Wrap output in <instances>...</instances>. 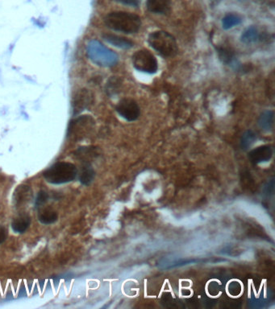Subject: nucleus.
<instances>
[{
  "instance_id": "1",
  "label": "nucleus",
  "mask_w": 275,
  "mask_h": 309,
  "mask_svg": "<svg viewBox=\"0 0 275 309\" xmlns=\"http://www.w3.org/2000/svg\"><path fill=\"white\" fill-rule=\"evenodd\" d=\"M105 25L108 29L124 33H136L141 26V20L135 14L125 11H114L109 13L104 19Z\"/></svg>"
},
{
  "instance_id": "2",
  "label": "nucleus",
  "mask_w": 275,
  "mask_h": 309,
  "mask_svg": "<svg viewBox=\"0 0 275 309\" xmlns=\"http://www.w3.org/2000/svg\"><path fill=\"white\" fill-rule=\"evenodd\" d=\"M78 175V168L69 162H58L43 172V177L48 183L62 185L74 181Z\"/></svg>"
},
{
  "instance_id": "3",
  "label": "nucleus",
  "mask_w": 275,
  "mask_h": 309,
  "mask_svg": "<svg viewBox=\"0 0 275 309\" xmlns=\"http://www.w3.org/2000/svg\"><path fill=\"white\" fill-rule=\"evenodd\" d=\"M87 54L91 62L99 66H115L119 62V57L115 52L96 40H91L87 44Z\"/></svg>"
},
{
  "instance_id": "4",
  "label": "nucleus",
  "mask_w": 275,
  "mask_h": 309,
  "mask_svg": "<svg viewBox=\"0 0 275 309\" xmlns=\"http://www.w3.org/2000/svg\"><path fill=\"white\" fill-rule=\"evenodd\" d=\"M148 41L149 45L164 58H172L178 50L175 39L167 31H153L149 35Z\"/></svg>"
},
{
  "instance_id": "5",
  "label": "nucleus",
  "mask_w": 275,
  "mask_h": 309,
  "mask_svg": "<svg viewBox=\"0 0 275 309\" xmlns=\"http://www.w3.org/2000/svg\"><path fill=\"white\" fill-rule=\"evenodd\" d=\"M133 66L142 73L153 74L158 69V61L155 57L146 49L136 52L132 58Z\"/></svg>"
},
{
  "instance_id": "6",
  "label": "nucleus",
  "mask_w": 275,
  "mask_h": 309,
  "mask_svg": "<svg viewBox=\"0 0 275 309\" xmlns=\"http://www.w3.org/2000/svg\"><path fill=\"white\" fill-rule=\"evenodd\" d=\"M94 122L90 115H82L76 118L69 123L67 130V137L75 139L82 136L83 133L87 131V129L91 128Z\"/></svg>"
},
{
  "instance_id": "7",
  "label": "nucleus",
  "mask_w": 275,
  "mask_h": 309,
  "mask_svg": "<svg viewBox=\"0 0 275 309\" xmlns=\"http://www.w3.org/2000/svg\"><path fill=\"white\" fill-rule=\"evenodd\" d=\"M115 110L121 117L129 122L135 121L140 116V107L137 102L131 98L120 100Z\"/></svg>"
},
{
  "instance_id": "8",
  "label": "nucleus",
  "mask_w": 275,
  "mask_h": 309,
  "mask_svg": "<svg viewBox=\"0 0 275 309\" xmlns=\"http://www.w3.org/2000/svg\"><path fill=\"white\" fill-rule=\"evenodd\" d=\"M93 102V95L87 89H81L73 95L72 100L73 115H79Z\"/></svg>"
},
{
  "instance_id": "9",
  "label": "nucleus",
  "mask_w": 275,
  "mask_h": 309,
  "mask_svg": "<svg viewBox=\"0 0 275 309\" xmlns=\"http://www.w3.org/2000/svg\"><path fill=\"white\" fill-rule=\"evenodd\" d=\"M217 53L220 60L224 64L232 67L233 69H236V70H239L241 69V65L236 57L235 53L232 49H229L228 47H218Z\"/></svg>"
},
{
  "instance_id": "10",
  "label": "nucleus",
  "mask_w": 275,
  "mask_h": 309,
  "mask_svg": "<svg viewBox=\"0 0 275 309\" xmlns=\"http://www.w3.org/2000/svg\"><path fill=\"white\" fill-rule=\"evenodd\" d=\"M146 7L151 12L167 14L171 11V0H147Z\"/></svg>"
},
{
  "instance_id": "11",
  "label": "nucleus",
  "mask_w": 275,
  "mask_h": 309,
  "mask_svg": "<svg viewBox=\"0 0 275 309\" xmlns=\"http://www.w3.org/2000/svg\"><path fill=\"white\" fill-rule=\"evenodd\" d=\"M273 154V151L271 146L265 145L259 147L251 152L249 154L251 160L255 163H262V162L268 161L271 159Z\"/></svg>"
},
{
  "instance_id": "12",
  "label": "nucleus",
  "mask_w": 275,
  "mask_h": 309,
  "mask_svg": "<svg viewBox=\"0 0 275 309\" xmlns=\"http://www.w3.org/2000/svg\"><path fill=\"white\" fill-rule=\"evenodd\" d=\"M103 37L106 42L112 44L113 46L122 49H129L133 47V42L127 38L114 35V34H104Z\"/></svg>"
},
{
  "instance_id": "13",
  "label": "nucleus",
  "mask_w": 275,
  "mask_h": 309,
  "mask_svg": "<svg viewBox=\"0 0 275 309\" xmlns=\"http://www.w3.org/2000/svg\"><path fill=\"white\" fill-rule=\"evenodd\" d=\"M31 224V218L28 215H22L14 219L11 229L16 234H24Z\"/></svg>"
},
{
  "instance_id": "14",
  "label": "nucleus",
  "mask_w": 275,
  "mask_h": 309,
  "mask_svg": "<svg viewBox=\"0 0 275 309\" xmlns=\"http://www.w3.org/2000/svg\"><path fill=\"white\" fill-rule=\"evenodd\" d=\"M95 177L96 172L94 171L93 168L90 163H85L82 165L79 174V181L81 184L85 186L90 185L93 182Z\"/></svg>"
},
{
  "instance_id": "15",
  "label": "nucleus",
  "mask_w": 275,
  "mask_h": 309,
  "mask_svg": "<svg viewBox=\"0 0 275 309\" xmlns=\"http://www.w3.org/2000/svg\"><path fill=\"white\" fill-rule=\"evenodd\" d=\"M258 124L261 128L269 131L272 130L275 124V112L274 111H266L260 116Z\"/></svg>"
},
{
  "instance_id": "16",
  "label": "nucleus",
  "mask_w": 275,
  "mask_h": 309,
  "mask_svg": "<svg viewBox=\"0 0 275 309\" xmlns=\"http://www.w3.org/2000/svg\"><path fill=\"white\" fill-rule=\"evenodd\" d=\"M261 40V35L256 27H249L242 33L241 40L244 44H250Z\"/></svg>"
},
{
  "instance_id": "17",
  "label": "nucleus",
  "mask_w": 275,
  "mask_h": 309,
  "mask_svg": "<svg viewBox=\"0 0 275 309\" xmlns=\"http://www.w3.org/2000/svg\"><path fill=\"white\" fill-rule=\"evenodd\" d=\"M241 17L237 14H228L227 16L223 18L222 25H223L224 29L228 30V29H232L233 27L241 25Z\"/></svg>"
},
{
  "instance_id": "18",
  "label": "nucleus",
  "mask_w": 275,
  "mask_h": 309,
  "mask_svg": "<svg viewBox=\"0 0 275 309\" xmlns=\"http://www.w3.org/2000/svg\"><path fill=\"white\" fill-rule=\"evenodd\" d=\"M58 214L51 210H46L41 213L38 216V220L43 225H51L55 223L56 221H58Z\"/></svg>"
},
{
  "instance_id": "19",
  "label": "nucleus",
  "mask_w": 275,
  "mask_h": 309,
  "mask_svg": "<svg viewBox=\"0 0 275 309\" xmlns=\"http://www.w3.org/2000/svg\"><path fill=\"white\" fill-rule=\"evenodd\" d=\"M256 135L252 130H248L244 133L241 138V147L243 149H247L254 143Z\"/></svg>"
},
{
  "instance_id": "20",
  "label": "nucleus",
  "mask_w": 275,
  "mask_h": 309,
  "mask_svg": "<svg viewBox=\"0 0 275 309\" xmlns=\"http://www.w3.org/2000/svg\"><path fill=\"white\" fill-rule=\"evenodd\" d=\"M120 86V80L115 77L109 80L108 83L106 85V92L110 95L115 94L119 90Z\"/></svg>"
},
{
  "instance_id": "21",
  "label": "nucleus",
  "mask_w": 275,
  "mask_h": 309,
  "mask_svg": "<svg viewBox=\"0 0 275 309\" xmlns=\"http://www.w3.org/2000/svg\"><path fill=\"white\" fill-rule=\"evenodd\" d=\"M48 200H49V194L46 192H44V191H40V192H38L37 197L35 198V209H39V208L44 206V204L48 201Z\"/></svg>"
},
{
  "instance_id": "22",
  "label": "nucleus",
  "mask_w": 275,
  "mask_h": 309,
  "mask_svg": "<svg viewBox=\"0 0 275 309\" xmlns=\"http://www.w3.org/2000/svg\"><path fill=\"white\" fill-rule=\"evenodd\" d=\"M119 1L124 4L128 5V6L138 7V5L140 4V0H119Z\"/></svg>"
},
{
  "instance_id": "23",
  "label": "nucleus",
  "mask_w": 275,
  "mask_h": 309,
  "mask_svg": "<svg viewBox=\"0 0 275 309\" xmlns=\"http://www.w3.org/2000/svg\"><path fill=\"white\" fill-rule=\"evenodd\" d=\"M7 238V231L6 228L0 226V245L4 243Z\"/></svg>"
},
{
  "instance_id": "24",
  "label": "nucleus",
  "mask_w": 275,
  "mask_h": 309,
  "mask_svg": "<svg viewBox=\"0 0 275 309\" xmlns=\"http://www.w3.org/2000/svg\"><path fill=\"white\" fill-rule=\"evenodd\" d=\"M212 1H215V0H212Z\"/></svg>"
}]
</instances>
